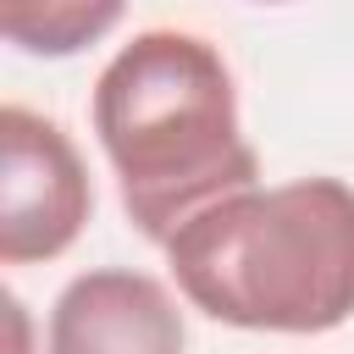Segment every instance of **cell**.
Returning <instances> with one entry per match:
<instances>
[{
  "mask_svg": "<svg viewBox=\"0 0 354 354\" xmlns=\"http://www.w3.org/2000/svg\"><path fill=\"white\" fill-rule=\"evenodd\" d=\"M94 133L127 221L160 249L183 221L260 177V155L238 127L232 66L210 39L183 28H144L105 61Z\"/></svg>",
  "mask_w": 354,
  "mask_h": 354,
  "instance_id": "obj_1",
  "label": "cell"
},
{
  "mask_svg": "<svg viewBox=\"0 0 354 354\" xmlns=\"http://www.w3.org/2000/svg\"><path fill=\"white\" fill-rule=\"evenodd\" d=\"M166 266L194 310L243 332H332L354 315V188L299 177L183 221Z\"/></svg>",
  "mask_w": 354,
  "mask_h": 354,
  "instance_id": "obj_2",
  "label": "cell"
},
{
  "mask_svg": "<svg viewBox=\"0 0 354 354\" xmlns=\"http://www.w3.org/2000/svg\"><path fill=\"white\" fill-rule=\"evenodd\" d=\"M266 6H271V0H266Z\"/></svg>",
  "mask_w": 354,
  "mask_h": 354,
  "instance_id": "obj_6",
  "label": "cell"
},
{
  "mask_svg": "<svg viewBox=\"0 0 354 354\" xmlns=\"http://www.w3.org/2000/svg\"><path fill=\"white\" fill-rule=\"evenodd\" d=\"M177 299L127 266L83 271L50 310V354H183Z\"/></svg>",
  "mask_w": 354,
  "mask_h": 354,
  "instance_id": "obj_4",
  "label": "cell"
},
{
  "mask_svg": "<svg viewBox=\"0 0 354 354\" xmlns=\"http://www.w3.org/2000/svg\"><path fill=\"white\" fill-rule=\"evenodd\" d=\"M94 216V183L61 122L6 105L0 111V260L33 266L77 243Z\"/></svg>",
  "mask_w": 354,
  "mask_h": 354,
  "instance_id": "obj_3",
  "label": "cell"
},
{
  "mask_svg": "<svg viewBox=\"0 0 354 354\" xmlns=\"http://www.w3.org/2000/svg\"><path fill=\"white\" fill-rule=\"evenodd\" d=\"M127 0H0V33L22 55H77L122 22Z\"/></svg>",
  "mask_w": 354,
  "mask_h": 354,
  "instance_id": "obj_5",
  "label": "cell"
}]
</instances>
